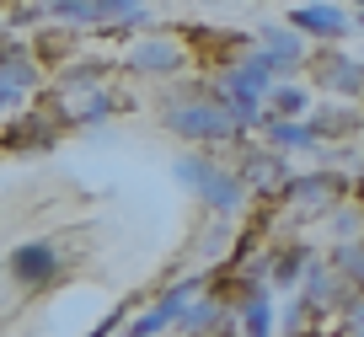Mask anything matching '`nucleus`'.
Masks as SVG:
<instances>
[{
	"instance_id": "nucleus-8",
	"label": "nucleus",
	"mask_w": 364,
	"mask_h": 337,
	"mask_svg": "<svg viewBox=\"0 0 364 337\" xmlns=\"http://www.w3.org/2000/svg\"><path fill=\"white\" fill-rule=\"evenodd\" d=\"M306 129L316 145H332V139H353L364 129V112L353 102H327V107H311L306 112Z\"/></svg>"
},
{
	"instance_id": "nucleus-7",
	"label": "nucleus",
	"mask_w": 364,
	"mask_h": 337,
	"mask_svg": "<svg viewBox=\"0 0 364 337\" xmlns=\"http://www.w3.org/2000/svg\"><path fill=\"white\" fill-rule=\"evenodd\" d=\"M59 247L54 241H27V247H16L11 257H6V273H11L16 284H22V289H38V284H48L59 273Z\"/></svg>"
},
{
	"instance_id": "nucleus-13",
	"label": "nucleus",
	"mask_w": 364,
	"mask_h": 337,
	"mask_svg": "<svg viewBox=\"0 0 364 337\" xmlns=\"http://www.w3.org/2000/svg\"><path fill=\"white\" fill-rule=\"evenodd\" d=\"M262 145H273L284 156V150H311L316 139H311L306 118H262Z\"/></svg>"
},
{
	"instance_id": "nucleus-19",
	"label": "nucleus",
	"mask_w": 364,
	"mask_h": 337,
	"mask_svg": "<svg viewBox=\"0 0 364 337\" xmlns=\"http://www.w3.org/2000/svg\"><path fill=\"white\" fill-rule=\"evenodd\" d=\"M295 337H327V332H311V326H306V332H295Z\"/></svg>"
},
{
	"instance_id": "nucleus-12",
	"label": "nucleus",
	"mask_w": 364,
	"mask_h": 337,
	"mask_svg": "<svg viewBox=\"0 0 364 337\" xmlns=\"http://www.w3.org/2000/svg\"><path fill=\"white\" fill-rule=\"evenodd\" d=\"M59 16H75V22H102V16H145V6L139 0H59L54 6Z\"/></svg>"
},
{
	"instance_id": "nucleus-16",
	"label": "nucleus",
	"mask_w": 364,
	"mask_h": 337,
	"mask_svg": "<svg viewBox=\"0 0 364 337\" xmlns=\"http://www.w3.org/2000/svg\"><path fill=\"white\" fill-rule=\"evenodd\" d=\"M327 262L343 273L348 289H364V241H338V247L327 252Z\"/></svg>"
},
{
	"instance_id": "nucleus-10",
	"label": "nucleus",
	"mask_w": 364,
	"mask_h": 337,
	"mask_svg": "<svg viewBox=\"0 0 364 337\" xmlns=\"http://www.w3.org/2000/svg\"><path fill=\"white\" fill-rule=\"evenodd\" d=\"M289 27H295L300 38L332 43V38H343V33H348V16H343L338 6H295V11H289Z\"/></svg>"
},
{
	"instance_id": "nucleus-11",
	"label": "nucleus",
	"mask_w": 364,
	"mask_h": 337,
	"mask_svg": "<svg viewBox=\"0 0 364 337\" xmlns=\"http://www.w3.org/2000/svg\"><path fill=\"white\" fill-rule=\"evenodd\" d=\"M177 65H182V43H171V38H145L129 54V70H145V75H166Z\"/></svg>"
},
{
	"instance_id": "nucleus-5",
	"label": "nucleus",
	"mask_w": 364,
	"mask_h": 337,
	"mask_svg": "<svg viewBox=\"0 0 364 337\" xmlns=\"http://www.w3.org/2000/svg\"><path fill=\"white\" fill-rule=\"evenodd\" d=\"M241 177V188H247V198L252 193H262V198H279V188L289 182V166H284V156L273 145H247L241 150V166H230Z\"/></svg>"
},
{
	"instance_id": "nucleus-3",
	"label": "nucleus",
	"mask_w": 364,
	"mask_h": 337,
	"mask_svg": "<svg viewBox=\"0 0 364 337\" xmlns=\"http://www.w3.org/2000/svg\"><path fill=\"white\" fill-rule=\"evenodd\" d=\"M171 171H177L182 188H193V193H198V198H204L215 214H241V203H247V188H241V177H236L230 166H220V161L182 156Z\"/></svg>"
},
{
	"instance_id": "nucleus-9",
	"label": "nucleus",
	"mask_w": 364,
	"mask_h": 337,
	"mask_svg": "<svg viewBox=\"0 0 364 337\" xmlns=\"http://www.w3.org/2000/svg\"><path fill=\"white\" fill-rule=\"evenodd\" d=\"M257 54L273 65V75H295V70H306V38L295 27H262Z\"/></svg>"
},
{
	"instance_id": "nucleus-17",
	"label": "nucleus",
	"mask_w": 364,
	"mask_h": 337,
	"mask_svg": "<svg viewBox=\"0 0 364 337\" xmlns=\"http://www.w3.org/2000/svg\"><path fill=\"white\" fill-rule=\"evenodd\" d=\"M311 257H316V252H306V247H284V252H273V257H268V279L289 289V284H300V273H306V262H311Z\"/></svg>"
},
{
	"instance_id": "nucleus-4",
	"label": "nucleus",
	"mask_w": 364,
	"mask_h": 337,
	"mask_svg": "<svg viewBox=\"0 0 364 337\" xmlns=\"http://www.w3.org/2000/svg\"><path fill=\"white\" fill-rule=\"evenodd\" d=\"M306 80L321 91H332V97L343 102H364V65L359 59H348L343 48L321 43L316 54H306Z\"/></svg>"
},
{
	"instance_id": "nucleus-14",
	"label": "nucleus",
	"mask_w": 364,
	"mask_h": 337,
	"mask_svg": "<svg viewBox=\"0 0 364 337\" xmlns=\"http://www.w3.org/2000/svg\"><path fill=\"white\" fill-rule=\"evenodd\" d=\"M311 112V86H273L262 102V118H306Z\"/></svg>"
},
{
	"instance_id": "nucleus-21",
	"label": "nucleus",
	"mask_w": 364,
	"mask_h": 337,
	"mask_svg": "<svg viewBox=\"0 0 364 337\" xmlns=\"http://www.w3.org/2000/svg\"><path fill=\"white\" fill-rule=\"evenodd\" d=\"M343 337H348V332H343Z\"/></svg>"
},
{
	"instance_id": "nucleus-15",
	"label": "nucleus",
	"mask_w": 364,
	"mask_h": 337,
	"mask_svg": "<svg viewBox=\"0 0 364 337\" xmlns=\"http://www.w3.org/2000/svg\"><path fill=\"white\" fill-rule=\"evenodd\" d=\"M236 326H241V337H268V332H273V305H268V289H257L252 300H241V305H236Z\"/></svg>"
},
{
	"instance_id": "nucleus-1",
	"label": "nucleus",
	"mask_w": 364,
	"mask_h": 337,
	"mask_svg": "<svg viewBox=\"0 0 364 337\" xmlns=\"http://www.w3.org/2000/svg\"><path fill=\"white\" fill-rule=\"evenodd\" d=\"M166 129L177 139H193V145H236V139L247 134L220 91H198V97L171 102L166 107Z\"/></svg>"
},
{
	"instance_id": "nucleus-2",
	"label": "nucleus",
	"mask_w": 364,
	"mask_h": 337,
	"mask_svg": "<svg viewBox=\"0 0 364 337\" xmlns=\"http://www.w3.org/2000/svg\"><path fill=\"white\" fill-rule=\"evenodd\" d=\"M348 198V177L343 171H289V182L279 188V203L300 220H332Z\"/></svg>"
},
{
	"instance_id": "nucleus-6",
	"label": "nucleus",
	"mask_w": 364,
	"mask_h": 337,
	"mask_svg": "<svg viewBox=\"0 0 364 337\" xmlns=\"http://www.w3.org/2000/svg\"><path fill=\"white\" fill-rule=\"evenodd\" d=\"M348 284H343V273L332 268L327 257H311L306 262V273H300V300L311 305V316H321V311H343V300H348Z\"/></svg>"
},
{
	"instance_id": "nucleus-20",
	"label": "nucleus",
	"mask_w": 364,
	"mask_h": 337,
	"mask_svg": "<svg viewBox=\"0 0 364 337\" xmlns=\"http://www.w3.org/2000/svg\"><path fill=\"white\" fill-rule=\"evenodd\" d=\"M353 6H364V0H353Z\"/></svg>"
},
{
	"instance_id": "nucleus-18",
	"label": "nucleus",
	"mask_w": 364,
	"mask_h": 337,
	"mask_svg": "<svg viewBox=\"0 0 364 337\" xmlns=\"http://www.w3.org/2000/svg\"><path fill=\"white\" fill-rule=\"evenodd\" d=\"M338 316H343V332H348V337H364V289H353Z\"/></svg>"
}]
</instances>
